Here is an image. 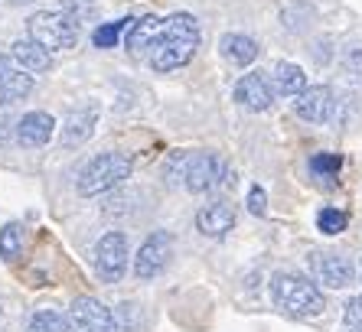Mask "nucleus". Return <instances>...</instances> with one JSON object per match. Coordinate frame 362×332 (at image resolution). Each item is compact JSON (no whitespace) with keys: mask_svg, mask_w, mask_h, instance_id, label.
I'll return each mask as SVG.
<instances>
[{"mask_svg":"<svg viewBox=\"0 0 362 332\" xmlns=\"http://www.w3.org/2000/svg\"><path fill=\"white\" fill-rule=\"evenodd\" d=\"M196 46H199L196 17L193 13H173V17L163 20L160 40L151 46V66L157 72H173L196 56Z\"/></svg>","mask_w":362,"mask_h":332,"instance_id":"f257e3e1","label":"nucleus"},{"mask_svg":"<svg viewBox=\"0 0 362 332\" xmlns=\"http://www.w3.org/2000/svg\"><path fill=\"white\" fill-rule=\"evenodd\" d=\"M271 297H274V307L291 316H320L327 307L320 287L310 277L291 274V271H278L271 277Z\"/></svg>","mask_w":362,"mask_h":332,"instance_id":"f03ea898","label":"nucleus"},{"mask_svg":"<svg viewBox=\"0 0 362 332\" xmlns=\"http://www.w3.org/2000/svg\"><path fill=\"white\" fill-rule=\"evenodd\" d=\"M131 176V160L124 153H98L78 170L76 189L78 196H101V192L115 189Z\"/></svg>","mask_w":362,"mask_h":332,"instance_id":"7ed1b4c3","label":"nucleus"},{"mask_svg":"<svg viewBox=\"0 0 362 332\" xmlns=\"http://www.w3.org/2000/svg\"><path fill=\"white\" fill-rule=\"evenodd\" d=\"M26 33L46 52L72 49L78 42V23L62 10H40L26 20Z\"/></svg>","mask_w":362,"mask_h":332,"instance_id":"20e7f679","label":"nucleus"},{"mask_svg":"<svg viewBox=\"0 0 362 332\" xmlns=\"http://www.w3.org/2000/svg\"><path fill=\"white\" fill-rule=\"evenodd\" d=\"M66 329L69 332H121V326H118V316L111 313L101 300L76 297L69 303Z\"/></svg>","mask_w":362,"mask_h":332,"instance_id":"39448f33","label":"nucleus"},{"mask_svg":"<svg viewBox=\"0 0 362 332\" xmlns=\"http://www.w3.org/2000/svg\"><path fill=\"white\" fill-rule=\"evenodd\" d=\"M127 271V235L108 232L95 244V274L101 283H118Z\"/></svg>","mask_w":362,"mask_h":332,"instance_id":"423d86ee","label":"nucleus"},{"mask_svg":"<svg viewBox=\"0 0 362 332\" xmlns=\"http://www.w3.org/2000/svg\"><path fill=\"white\" fill-rule=\"evenodd\" d=\"M183 183L189 192H209L222 183H235V176L226 173V166H222L219 157H212V153H189L186 157V170H183Z\"/></svg>","mask_w":362,"mask_h":332,"instance_id":"0eeeda50","label":"nucleus"},{"mask_svg":"<svg viewBox=\"0 0 362 332\" xmlns=\"http://www.w3.org/2000/svg\"><path fill=\"white\" fill-rule=\"evenodd\" d=\"M170 254H173V235L170 232L147 235L141 251L134 254V277L137 280H153V277L163 274V267L170 264Z\"/></svg>","mask_w":362,"mask_h":332,"instance_id":"6e6552de","label":"nucleus"},{"mask_svg":"<svg viewBox=\"0 0 362 332\" xmlns=\"http://www.w3.org/2000/svg\"><path fill=\"white\" fill-rule=\"evenodd\" d=\"M30 92H33V75L23 72L17 62H10V56L0 52V108L17 105Z\"/></svg>","mask_w":362,"mask_h":332,"instance_id":"1a4fd4ad","label":"nucleus"},{"mask_svg":"<svg viewBox=\"0 0 362 332\" xmlns=\"http://www.w3.org/2000/svg\"><path fill=\"white\" fill-rule=\"evenodd\" d=\"M294 111L303 121H310V124H323L333 114V92H329L327 85H310L303 95H297Z\"/></svg>","mask_w":362,"mask_h":332,"instance_id":"9d476101","label":"nucleus"},{"mask_svg":"<svg viewBox=\"0 0 362 332\" xmlns=\"http://www.w3.org/2000/svg\"><path fill=\"white\" fill-rule=\"evenodd\" d=\"M235 101L248 111H268L271 101H274V92H271V85L264 75L248 72L245 78H238V85H235Z\"/></svg>","mask_w":362,"mask_h":332,"instance_id":"9b49d317","label":"nucleus"},{"mask_svg":"<svg viewBox=\"0 0 362 332\" xmlns=\"http://www.w3.org/2000/svg\"><path fill=\"white\" fill-rule=\"evenodd\" d=\"M95 124H98V108H76L69 111L66 121H62V147H82L88 137L95 134Z\"/></svg>","mask_w":362,"mask_h":332,"instance_id":"f8f14e48","label":"nucleus"},{"mask_svg":"<svg viewBox=\"0 0 362 332\" xmlns=\"http://www.w3.org/2000/svg\"><path fill=\"white\" fill-rule=\"evenodd\" d=\"M52 131H56V117L46 114V111H30L17 121V141L23 147H42L49 143Z\"/></svg>","mask_w":362,"mask_h":332,"instance_id":"ddd939ff","label":"nucleus"},{"mask_svg":"<svg viewBox=\"0 0 362 332\" xmlns=\"http://www.w3.org/2000/svg\"><path fill=\"white\" fill-rule=\"evenodd\" d=\"M235 225V208L228 202H209L196 212V228H199L206 238H222Z\"/></svg>","mask_w":362,"mask_h":332,"instance_id":"4468645a","label":"nucleus"},{"mask_svg":"<svg viewBox=\"0 0 362 332\" xmlns=\"http://www.w3.org/2000/svg\"><path fill=\"white\" fill-rule=\"evenodd\" d=\"M10 52H13V62H17L23 72H30V75L33 72H49L52 69V52H46L42 46H36L30 36L13 42V49Z\"/></svg>","mask_w":362,"mask_h":332,"instance_id":"2eb2a0df","label":"nucleus"},{"mask_svg":"<svg viewBox=\"0 0 362 332\" xmlns=\"http://www.w3.org/2000/svg\"><path fill=\"white\" fill-rule=\"evenodd\" d=\"M317 274L327 287H346V283L353 280V264L343 258V254H327L323 251L320 258H317Z\"/></svg>","mask_w":362,"mask_h":332,"instance_id":"dca6fc26","label":"nucleus"},{"mask_svg":"<svg viewBox=\"0 0 362 332\" xmlns=\"http://www.w3.org/2000/svg\"><path fill=\"white\" fill-rule=\"evenodd\" d=\"M219 49L228 62L248 66V62H255V56H258V42H255L252 36H245V33H226L222 42H219Z\"/></svg>","mask_w":362,"mask_h":332,"instance_id":"f3484780","label":"nucleus"},{"mask_svg":"<svg viewBox=\"0 0 362 332\" xmlns=\"http://www.w3.org/2000/svg\"><path fill=\"white\" fill-rule=\"evenodd\" d=\"M274 85H278V92L284 95V98H297V95L307 92V75H303V69L294 66V62H281V66L274 69Z\"/></svg>","mask_w":362,"mask_h":332,"instance_id":"a211bd4d","label":"nucleus"},{"mask_svg":"<svg viewBox=\"0 0 362 332\" xmlns=\"http://www.w3.org/2000/svg\"><path fill=\"white\" fill-rule=\"evenodd\" d=\"M160 33H163L160 17H141V20H134L131 33H127V46L137 52V49H144V46H153V42L160 40Z\"/></svg>","mask_w":362,"mask_h":332,"instance_id":"6ab92c4d","label":"nucleus"},{"mask_svg":"<svg viewBox=\"0 0 362 332\" xmlns=\"http://www.w3.org/2000/svg\"><path fill=\"white\" fill-rule=\"evenodd\" d=\"M23 254V232H20V225H4L0 228V258L13 264V261Z\"/></svg>","mask_w":362,"mask_h":332,"instance_id":"aec40b11","label":"nucleus"},{"mask_svg":"<svg viewBox=\"0 0 362 332\" xmlns=\"http://www.w3.org/2000/svg\"><path fill=\"white\" fill-rule=\"evenodd\" d=\"M26 332H69L66 316L56 313V309H36L26 323Z\"/></svg>","mask_w":362,"mask_h":332,"instance_id":"412c9836","label":"nucleus"},{"mask_svg":"<svg viewBox=\"0 0 362 332\" xmlns=\"http://www.w3.org/2000/svg\"><path fill=\"white\" fill-rule=\"evenodd\" d=\"M134 26V20H115V23H101L98 30L92 33V42L98 46V49H111V46H118V36L124 33V30H131Z\"/></svg>","mask_w":362,"mask_h":332,"instance_id":"4be33fe9","label":"nucleus"},{"mask_svg":"<svg viewBox=\"0 0 362 332\" xmlns=\"http://www.w3.org/2000/svg\"><path fill=\"white\" fill-rule=\"evenodd\" d=\"M346 225H349V215L339 212V208H323L320 215H317V228L323 235H339V232H346Z\"/></svg>","mask_w":362,"mask_h":332,"instance_id":"5701e85b","label":"nucleus"},{"mask_svg":"<svg viewBox=\"0 0 362 332\" xmlns=\"http://www.w3.org/2000/svg\"><path fill=\"white\" fill-rule=\"evenodd\" d=\"M339 166H343V160H339L337 153H313L310 157V173L313 176H337Z\"/></svg>","mask_w":362,"mask_h":332,"instance_id":"b1692460","label":"nucleus"},{"mask_svg":"<svg viewBox=\"0 0 362 332\" xmlns=\"http://www.w3.org/2000/svg\"><path fill=\"white\" fill-rule=\"evenodd\" d=\"M62 13H69L76 23L78 20H95L98 4H95V0H62Z\"/></svg>","mask_w":362,"mask_h":332,"instance_id":"393cba45","label":"nucleus"},{"mask_svg":"<svg viewBox=\"0 0 362 332\" xmlns=\"http://www.w3.org/2000/svg\"><path fill=\"white\" fill-rule=\"evenodd\" d=\"M339 59H343V66L349 69V72L362 75V42H346Z\"/></svg>","mask_w":362,"mask_h":332,"instance_id":"a878e982","label":"nucleus"},{"mask_svg":"<svg viewBox=\"0 0 362 332\" xmlns=\"http://www.w3.org/2000/svg\"><path fill=\"white\" fill-rule=\"evenodd\" d=\"M248 212H252V215H264V212H268V196H264L262 186H252V189H248Z\"/></svg>","mask_w":362,"mask_h":332,"instance_id":"bb28decb","label":"nucleus"},{"mask_svg":"<svg viewBox=\"0 0 362 332\" xmlns=\"http://www.w3.org/2000/svg\"><path fill=\"white\" fill-rule=\"evenodd\" d=\"M346 323L356 326V329H362V293L346 303Z\"/></svg>","mask_w":362,"mask_h":332,"instance_id":"cd10ccee","label":"nucleus"},{"mask_svg":"<svg viewBox=\"0 0 362 332\" xmlns=\"http://www.w3.org/2000/svg\"><path fill=\"white\" fill-rule=\"evenodd\" d=\"M10 121H4V117H0V141H4V137H7V131H10Z\"/></svg>","mask_w":362,"mask_h":332,"instance_id":"c85d7f7f","label":"nucleus"},{"mask_svg":"<svg viewBox=\"0 0 362 332\" xmlns=\"http://www.w3.org/2000/svg\"><path fill=\"white\" fill-rule=\"evenodd\" d=\"M7 4H13V7H23V4H33V0H7Z\"/></svg>","mask_w":362,"mask_h":332,"instance_id":"c756f323","label":"nucleus"},{"mask_svg":"<svg viewBox=\"0 0 362 332\" xmlns=\"http://www.w3.org/2000/svg\"><path fill=\"white\" fill-rule=\"evenodd\" d=\"M359 332H362V329H359Z\"/></svg>","mask_w":362,"mask_h":332,"instance_id":"7c9ffc66","label":"nucleus"}]
</instances>
